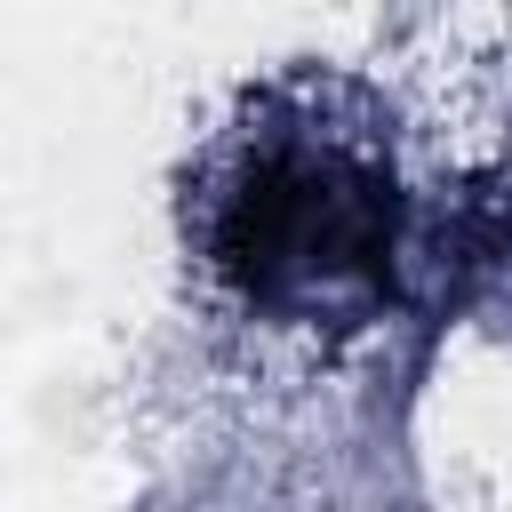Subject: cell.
I'll use <instances>...</instances> for the list:
<instances>
[{
  "instance_id": "6da1fadb",
  "label": "cell",
  "mask_w": 512,
  "mask_h": 512,
  "mask_svg": "<svg viewBox=\"0 0 512 512\" xmlns=\"http://www.w3.org/2000/svg\"><path fill=\"white\" fill-rule=\"evenodd\" d=\"M200 272L264 328L352 336L408 296L416 192L360 88L320 80L256 104L192 184Z\"/></svg>"
}]
</instances>
